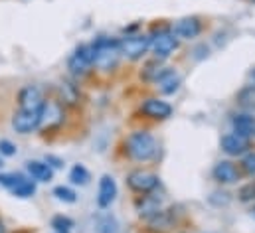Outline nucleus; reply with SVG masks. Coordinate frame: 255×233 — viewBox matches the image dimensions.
<instances>
[{
  "label": "nucleus",
  "mask_w": 255,
  "mask_h": 233,
  "mask_svg": "<svg viewBox=\"0 0 255 233\" xmlns=\"http://www.w3.org/2000/svg\"><path fill=\"white\" fill-rule=\"evenodd\" d=\"M125 152L134 162H150L158 154V142L150 130H132L125 140Z\"/></svg>",
  "instance_id": "f257e3e1"
},
{
  "label": "nucleus",
  "mask_w": 255,
  "mask_h": 233,
  "mask_svg": "<svg viewBox=\"0 0 255 233\" xmlns=\"http://www.w3.org/2000/svg\"><path fill=\"white\" fill-rule=\"evenodd\" d=\"M91 48H93V67H97L99 71H111L117 67L121 59V46L117 38L99 36L91 42Z\"/></svg>",
  "instance_id": "f03ea898"
},
{
  "label": "nucleus",
  "mask_w": 255,
  "mask_h": 233,
  "mask_svg": "<svg viewBox=\"0 0 255 233\" xmlns=\"http://www.w3.org/2000/svg\"><path fill=\"white\" fill-rule=\"evenodd\" d=\"M148 36H150V52H152V56L156 59H162V61L166 58H170L180 46V40L174 36V32L170 28H160V30L148 34Z\"/></svg>",
  "instance_id": "7ed1b4c3"
},
{
  "label": "nucleus",
  "mask_w": 255,
  "mask_h": 233,
  "mask_svg": "<svg viewBox=\"0 0 255 233\" xmlns=\"http://www.w3.org/2000/svg\"><path fill=\"white\" fill-rule=\"evenodd\" d=\"M121 46V56L136 61L150 50V36L148 34H127L125 38L119 40Z\"/></svg>",
  "instance_id": "20e7f679"
},
{
  "label": "nucleus",
  "mask_w": 255,
  "mask_h": 233,
  "mask_svg": "<svg viewBox=\"0 0 255 233\" xmlns=\"http://www.w3.org/2000/svg\"><path fill=\"white\" fill-rule=\"evenodd\" d=\"M67 69L75 77H83L93 69V48L91 44H81L73 50L67 59Z\"/></svg>",
  "instance_id": "39448f33"
},
{
  "label": "nucleus",
  "mask_w": 255,
  "mask_h": 233,
  "mask_svg": "<svg viewBox=\"0 0 255 233\" xmlns=\"http://www.w3.org/2000/svg\"><path fill=\"white\" fill-rule=\"evenodd\" d=\"M127 186L134 194H152L154 190L160 188V178L148 170H132L127 174Z\"/></svg>",
  "instance_id": "423d86ee"
},
{
  "label": "nucleus",
  "mask_w": 255,
  "mask_h": 233,
  "mask_svg": "<svg viewBox=\"0 0 255 233\" xmlns=\"http://www.w3.org/2000/svg\"><path fill=\"white\" fill-rule=\"evenodd\" d=\"M64 105L58 99H48L40 116V130H54L64 122Z\"/></svg>",
  "instance_id": "0eeeda50"
},
{
  "label": "nucleus",
  "mask_w": 255,
  "mask_h": 233,
  "mask_svg": "<svg viewBox=\"0 0 255 233\" xmlns=\"http://www.w3.org/2000/svg\"><path fill=\"white\" fill-rule=\"evenodd\" d=\"M212 178L222 186H232L242 180V170L232 160H220L212 168Z\"/></svg>",
  "instance_id": "6e6552de"
},
{
  "label": "nucleus",
  "mask_w": 255,
  "mask_h": 233,
  "mask_svg": "<svg viewBox=\"0 0 255 233\" xmlns=\"http://www.w3.org/2000/svg\"><path fill=\"white\" fill-rule=\"evenodd\" d=\"M44 103H46V99L38 85H26L18 93V105L22 111H42Z\"/></svg>",
  "instance_id": "1a4fd4ad"
},
{
  "label": "nucleus",
  "mask_w": 255,
  "mask_h": 233,
  "mask_svg": "<svg viewBox=\"0 0 255 233\" xmlns=\"http://www.w3.org/2000/svg\"><path fill=\"white\" fill-rule=\"evenodd\" d=\"M40 116H42V111H22V109H18L12 116V128L18 134H30V132L38 130Z\"/></svg>",
  "instance_id": "9d476101"
},
{
  "label": "nucleus",
  "mask_w": 255,
  "mask_h": 233,
  "mask_svg": "<svg viewBox=\"0 0 255 233\" xmlns=\"http://www.w3.org/2000/svg\"><path fill=\"white\" fill-rule=\"evenodd\" d=\"M140 113L152 120H166L168 116H172V105L158 97H148L140 103Z\"/></svg>",
  "instance_id": "9b49d317"
},
{
  "label": "nucleus",
  "mask_w": 255,
  "mask_h": 233,
  "mask_svg": "<svg viewBox=\"0 0 255 233\" xmlns=\"http://www.w3.org/2000/svg\"><path fill=\"white\" fill-rule=\"evenodd\" d=\"M250 146H252V142L246 140L244 136L236 134V132L224 134L222 140H220V148H222V152L228 154V156H232V158H234V156H244L246 152H250Z\"/></svg>",
  "instance_id": "f8f14e48"
},
{
  "label": "nucleus",
  "mask_w": 255,
  "mask_h": 233,
  "mask_svg": "<svg viewBox=\"0 0 255 233\" xmlns=\"http://www.w3.org/2000/svg\"><path fill=\"white\" fill-rule=\"evenodd\" d=\"M170 30L174 32V36H176L178 40H196V38L202 34L204 26H202L200 18L188 16V18H180Z\"/></svg>",
  "instance_id": "ddd939ff"
},
{
  "label": "nucleus",
  "mask_w": 255,
  "mask_h": 233,
  "mask_svg": "<svg viewBox=\"0 0 255 233\" xmlns=\"http://www.w3.org/2000/svg\"><path fill=\"white\" fill-rule=\"evenodd\" d=\"M115 198H117V182H115V178L109 174L101 176L99 190H97V206L101 210H105L115 202Z\"/></svg>",
  "instance_id": "4468645a"
},
{
  "label": "nucleus",
  "mask_w": 255,
  "mask_h": 233,
  "mask_svg": "<svg viewBox=\"0 0 255 233\" xmlns=\"http://www.w3.org/2000/svg\"><path fill=\"white\" fill-rule=\"evenodd\" d=\"M180 83H182V77H180V75H178V71H174L172 67H166V69L162 71V75L154 81L156 89H158L162 95H170V93L178 91Z\"/></svg>",
  "instance_id": "2eb2a0df"
},
{
  "label": "nucleus",
  "mask_w": 255,
  "mask_h": 233,
  "mask_svg": "<svg viewBox=\"0 0 255 233\" xmlns=\"http://www.w3.org/2000/svg\"><path fill=\"white\" fill-rule=\"evenodd\" d=\"M232 126H234V132L244 136L246 140H255V116L250 113H242V115H236L232 118Z\"/></svg>",
  "instance_id": "dca6fc26"
},
{
  "label": "nucleus",
  "mask_w": 255,
  "mask_h": 233,
  "mask_svg": "<svg viewBox=\"0 0 255 233\" xmlns=\"http://www.w3.org/2000/svg\"><path fill=\"white\" fill-rule=\"evenodd\" d=\"M26 172L34 182H50L54 178V168L46 160H30L26 162Z\"/></svg>",
  "instance_id": "f3484780"
},
{
  "label": "nucleus",
  "mask_w": 255,
  "mask_h": 233,
  "mask_svg": "<svg viewBox=\"0 0 255 233\" xmlns=\"http://www.w3.org/2000/svg\"><path fill=\"white\" fill-rule=\"evenodd\" d=\"M58 93H60L58 101L62 105H77L79 103V89L69 81H64L58 85Z\"/></svg>",
  "instance_id": "a211bd4d"
},
{
  "label": "nucleus",
  "mask_w": 255,
  "mask_h": 233,
  "mask_svg": "<svg viewBox=\"0 0 255 233\" xmlns=\"http://www.w3.org/2000/svg\"><path fill=\"white\" fill-rule=\"evenodd\" d=\"M166 67L162 65V59H152V61H148L146 65H144V69H142V79L144 81H150V83H154L160 75H162V71H164Z\"/></svg>",
  "instance_id": "6ab92c4d"
},
{
  "label": "nucleus",
  "mask_w": 255,
  "mask_h": 233,
  "mask_svg": "<svg viewBox=\"0 0 255 233\" xmlns=\"http://www.w3.org/2000/svg\"><path fill=\"white\" fill-rule=\"evenodd\" d=\"M238 105L248 109V111H255V85H246L240 93H238Z\"/></svg>",
  "instance_id": "aec40b11"
},
{
  "label": "nucleus",
  "mask_w": 255,
  "mask_h": 233,
  "mask_svg": "<svg viewBox=\"0 0 255 233\" xmlns=\"http://www.w3.org/2000/svg\"><path fill=\"white\" fill-rule=\"evenodd\" d=\"M12 196H16V198H22V200H26V198H32L34 194H36V182L32 180V178H24L18 186H14L12 190Z\"/></svg>",
  "instance_id": "412c9836"
},
{
  "label": "nucleus",
  "mask_w": 255,
  "mask_h": 233,
  "mask_svg": "<svg viewBox=\"0 0 255 233\" xmlns=\"http://www.w3.org/2000/svg\"><path fill=\"white\" fill-rule=\"evenodd\" d=\"M117 228H119V224L111 214H101L95 222L97 233H117Z\"/></svg>",
  "instance_id": "4be33fe9"
},
{
  "label": "nucleus",
  "mask_w": 255,
  "mask_h": 233,
  "mask_svg": "<svg viewBox=\"0 0 255 233\" xmlns=\"http://www.w3.org/2000/svg\"><path fill=\"white\" fill-rule=\"evenodd\" d=\"M69 180H71V184H75V186H87L89 180H91V174H89V170H87L83 164H75V166L69 170Z\"/></svg>",
  "instance_id": "5701e85b"
},
{
  "label": "nucleus",
  "mask_w": 255,
  "mask_h": 233,
  "mask_svg": "<svg viewBox=\"0 0 255 233\" xmlns=\"http://www.w3.org/2000/svg\"><path fill=\"white\" fill-rule=\"evenodd\" d=\"M240 170L242 174L255 178V150H250L242 156V162H240Z\"/></svg>",
  "instance_id": "b1692460"
},
{
  "label": "nucleus",
  "mask_w": 255,
  "mask_h": 233,
  "mask_svg": "<svg viewBox=\"0 0 255 233\" xmlns=\"http://www.w3.org/2000/svg\"><path fill=\"white\" fill-rule=\"evenodd\" d=\"M54 196L60 202H65V204H75L77 202V194L71 188H67V186H56L54 188Z\"/></svg>",
  "instance_id": "393cba45"
},
{
  "label": "nucleus",
  "mask_w": 255,
  "mask_h": 233,
  "mask_svg": "<svg viewBox=\"0 0 255 233\" xmlns=\"http://www.w3.org/2000/svg\"><path fill=\"white\" fill-rule=\"evenodd\" d=\"M238 200L244 202V204H252V202H255V178L252 180V182H248V184H244V186L240 188V192H238Z\"/></svg>",
  "instance_id": "a878e982"
},
{
  "label": "nucleus",
  "mask_w": 255,
  "mask_h": 233,
  "mask_svg": "<svg viewBox=\"0 0 255 233\" xmlns=\"http://www.w3.org/2000/svg\"><path fill=\"white\" fill-rule=\"evenodd\" d=\"M52 228L58 233H69L73 228V220L67 216H56V218H52Z\"/></svg>",
  "instance_id": "bb28decb"
},
{
  "label": "nucleus",
  "mask_w": 255,
  "mask_h": 233,
  "mask_svg": "<svg viewBox=\"0 0 255 233\" xmlns=\"http://www.w3.org/2000/svg\"><path fill=\"white\" fill-rule=\"evenodd\" d=\"M24 178H26V176L18 174V172H2V174H0V186H4V188H8V190H12V188H14V186H18Z\"/></svg>",
  "instance_id": "cd10ccee"
},
{
  "label": "nucleus",
  "mask_w": 255,
  "mask_h": 233,
  "mask_svg": "<svg viewBox=\"0 0 255 233\" xmlns=\"http://www.w3.org/2000/svg\"><path fill=\"white\" fill-rule=\"evenodd\" d=\"M16 152H18V148H16L14 142H10V140H6V138L0 140V154H2V156H14Z\"/></svg>",
  "instance_id": "c85d7f7f"
},
{
  "label": "nucleus",
  "mask_w": 255,
  "mask_h": 233,
  "mask_svg": "<svg viewBox=\"0 0 255 233\" xmlns=\"http://www.w3.org/2000/svg\"><path fill=\"white\" fill-rule=\"evenodd\" d=\"M46 162H48L54 170H58V168H62V166H64V160H62V158H58V156H52V154H48V156H46Z\"/></svg>",
  "instance_id": "c756f323"
},
{
  "label": "nucleus",
  "mask_w": 255,
  "mask_h": 233,
  "mask_svg": "<svg viewBox=\"0 0 255 233\" xmlns=\"http://www.w3.org/2000/svg\"><path fill=\"white\" fill-rule=\"evenodd\" d=\"M250 79H252V85H255V69L250 73Z\"/></svg>",
  "instance_id": "7c9ffc66"
},
{
  "label": "nucleus",
  "mask_w": 255,
  "mask_h": 233,
  "mask_svg": "<svg viewBox=\"0 0 255 233\" xmlns=\"http://www.w3.org/2000/svg\"><path fill=\"white\" fill-rule=\"evenodd\" d=\"M0 233H4V224L0 222Z\"/></svg>",
  "instance_id": "2f4dec72"
},
{
  "label": "nucleus",
  "mask_w": 255,
  "mask_h": 233,
  "mask_svg": "<svg viewBox=\"0 0 255 233\" xmlns=\"http://www.w3.org/2000/svg\"><path fill=\"white\" fill-rule=\"evenodd\" d=\"M2 166H4V164H2V158H0V168H2Z\"/></svg>",
  "instance_id": "473e14b6"
},
{
  "label": "nucleus",
  "mask_w": 255,
  "mask_h": 233,
  "mask_svg": "<svg viewBox=\"0 0 255 233\" xmlns=\"http://www.w3.org/2000/svg\"><path fill=\"white\" fill-rule=\"evenodd\" d=\"M254 214H255V208H254Z\"/></svg>",
  "instance_id": "72a5a7b5"
}]
</instances>
